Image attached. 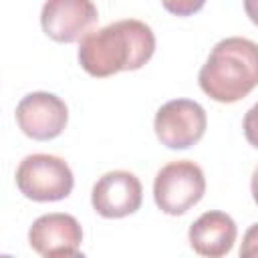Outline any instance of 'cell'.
<instances>
[{"label": "cell", "instance_id": "obj_6", "mask_svg": "<svg viewBox=\"0 0 258 258\" xmlns=\"http://www.w3.org/2000/svg\"><path fill=\"white\" fill-rule=\"evenodd\" d=\"M69 121L64 101L46 91H34L20 99L16 105V123L20 131L36 141L58 137Z\"/></svg>", "mask_w": 258, "mask_h": 258}, {"label": "cell", "instance_id": "obj_7", "mask_svg": "<svg viewBox=\"0 0 258 258\" xmlns=\"http://www.w3.org/2000/svg\"><path fill=\"white\" fill-rule=\"evenodd\" d=\"M83 228L71 214L52 212L36 218L28 230L30 248L44 258L83 256L81 254Z\"/></svg>", "mask_w": 258, "mask_h": 258}, {"label": "cell", "instance_id": "obj_1", "mask_svg": "<svg viewBox=\"0 0 258 258\" xmlns=\"http://www.w3.org/2000/svg\"><path fill=\"white\" fill-rule=\"evenodd\" d=\"M155 52V34L149 24L137 18H123L81 38L79 64L97 79L121 71H137Z\"/></svg>", "mask_w": 258, "mask_h": 258}, {"label": "cell", "instance_id": "obj_15", "mask_svg": "<svg viewBox=\"0 0 258 258\" xmlns=\"http://www.w3.org/2000/svg\"><path fill=\"white\" fill-rule=\"evenodd\" d=\"M250 189H252V198H254V202H256V206H258V165H256V167H254V171H252Z\"/></svg>", "mask_w": 258, "mask_h": 258}, {"label": "cell", "instance_id": "obj_2", "mask_svg": "<svg viewBox=\"0 0 258 258\" xmlns=\"http://www.w3.org/2000/svg\"><path fill=\"white\" fill-rule=\"evenodd\" d=\"M200 89L218 103H236L258 87V42L228 36L214 44L198 75Z\"/></svg>", "mask_w": 258, "mask_h": 258}, {"label": "cell", "instance_id": "obj_4", "mask_svg": "<svg viewBox=\"0 0 258 258\" xmlns=\"http://www.w3.org/2000/svg\"><path fill=\"white\" fill-rule=\"evenodd\" d=\"M206 194V177L191 159H177L163 165L153 181L155 206L169 214L181 216L191 210Z\"/></svg>", "mask_w": 258, "mask_h": 258}, {"label": "cell", "instance_id": "obj_12", "mask_svg": "<svg viewBox=\"0 0 258 258\" xmlns=\"http://www.w3.org/2000/svg\"><path fill=\"white\" fill-rule=\"evenodd\" d=\"M242 129H244V137L246 141L258 149V103H254L246 115H244V123H242Z\"/></svg>", "mask_w": 258, "mask_h": 258}, {"label": "cell", "instance_id": "obj_13", "mask_svg": "<svg viewBox=\"0 0 258 258\" xmlns=\"http://www.w3.org/2000/svg\"><path fill=\"white\" fill-rule=\"evenodd\" d=\"M240 256L242 258H254L258 256V222L252 224L244 238H242V246H240Z\"/></svg>", "mask_w": 258, "mask_h": 258}, {"label": "cell", "instance_id": "obj_5", "mask_svg": "<svg viewBox=\"0 0 258 258\" xmlns=\"http://www.w3.org/2000/svg\"><path fill=\"white\" fill-rule=\"evenodd\" d=\"M206 127V111L191 99H171L163 103L153 119L157 139L169 149H187L196 145L204 137Z\"/></svg>", "mask_w": 258, "mask_h": 258}, {"label": "cell", "instance_id": "obj_9", "mask_svg": "<svg viewBox=\"0 0 258 258\" xmlns=\"http://www.w3.org/2000/svg\"><path fill=\"white\" fill-rule=\"evenodd\" d=\"M99 12L93 0H46L40 10V26L56 42H77L97 24Z\"/></svg>", "mask_w": 258, "mask_h": 258}, {"label": "cell", "instance_id": "obj_10", "mask_svg": "<svg viewBox=\"0 0 258 258\" xmlns=\"http://www.w3.org/2000/svg\"><path fill=\"white\" fill-rule=\"evenodd\" d=\"M238 236L236 222L226 214L218 210L204 212L187 232L189 246L196 254L206 258H222L226 256Z\"/></svg>", "mask_w": 258, "mask_h": 258}, {"label": "cell", "instance_id": "obj_14", "mask_svg": "<svg viewBox=\"0 0 258 258\" xmlns=\"http://www.w3.org/2000/svg\"><path fill=\"white\" fill-rule=\"evenodd\" d=\"M244 10L246 16L258 26V0H244Z\"/></svg>", "mask_w": 258, "mask_h": 258}, {"label": "cell", "instance_id": "obj_8", "mask_svg": "<svg viewBox=\"0 0 258 258\" xmlns=\"http://www.w3.org/2000/svg\"><path fill=\"white\" fill-rule=\"evenodd\" d=\"M143 202V187L135 173L125 169L107 171L101 175L91 191L93 210L109 220L135 214Z\"/></svg>", "mask_w": 258, "mask_h": 258}, {"label": "cell", "instance_id": "obj_3", "mask_svg": "<svg viewBox=\"0 0 258 258\" xmlns=\"http://www.w3.org/2000/svg\"><path fill=\"white\" fill-rule=\"evenodd\" d=\"M16 185L20 194L32 202H58L71 196L75 177L62 157L32 153L16 167Z\"/></svg>", "mask_w": 258, "mask_h": 258}, {"label": "cell", "instance_id": "obj_11", "mask_svg": "<svg viewBox=\"0 0 258 258\" xmlns=\"http://www.w3.org/2000/svg\"><path fill=\"white\" fill-rule=\"evenodd\" d=\"M161 4L173 16H191L204 8L206 0H161Z\"/></svg>", "mask_w": 258, "mask_h": 258}]
</instances>
